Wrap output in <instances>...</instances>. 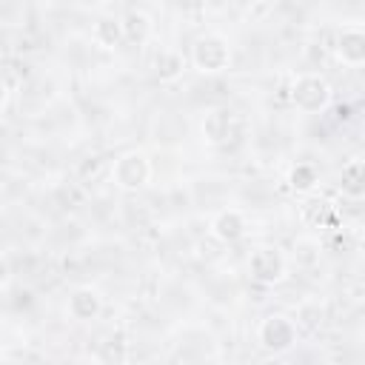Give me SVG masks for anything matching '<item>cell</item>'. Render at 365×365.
<instances>
[{"label":"cell","instance_id":"1","mask_svg":"<svg viewBox=\"0 0 365 365\" xmlns=\"http://www.w3.org/2000/svg\"><path fill=\"white\" fill-rule=\"evenodd\" d=\"M291 106L299 114L317 117L334 106V86L322 71H302L291 83Z\"/></svg>","mask_w":365,"mask_h":365},{"label":"cell","instance_id":"2","mask_svg":"<svg viewBox=\"0 0 365 365\" xmlns=\"http://www.w3.org/2000/svg\"><path fill=\"white\" fill-rule=\"evenodd\" d=\"M231 57H234V48L222 31H202L191 40V48H188V63L200 74H222L231 66Z\"/></svg>","mask_w":365,"mask_h":365},{"label":"cell","instance_id":"3","mask_svg":"<svg viewBox=\"0 0 365 365\" xmlns=\"http://www.w3.org/2000/svg\"><path fill=\"white\" fill-rule=\"evenodd\" d=\"M151 174H154V165H151V157L143 148L120 151L111 160V168H108V177H111V182L120 191H140V188H145L151 182Z\"/></svg>","mask_w":365,"mask_h":365},{"label":"cell","instance_id":"4","mask_svg":"<svg viewBox=\"0 0 365 365\" xmlns=\"http://www.w3.org/2000/svg\"><path fill=\"white\" fill-rule=\"evenodd\" d=\"M299 342V331L294 325V319L282 311H271L257 322V345L265 354L282 356L288 351H294Z\"/></svg>","mask_w":365,"mask_h":365},{"label":"cell","instance_id":"5","mask_svg":"<svg viewBox=\"0 0 365 365\" xmlns=\"http://www.w3.org/2000/svg\"><path fill=\"white\" fill-rule=\"evenodd\" d=\"M245 271H248V277H251L257 285L274 288V285H282L285 277H288V257H285L282 248L265 242V245H257V248L248 254Z\"/></svg>","mask_w":365,"mask_h":365},{"label":"cell","instance_id":"6","mask_svg":"<svg viewBox=\"0 0 365 365\" xmlns=\"http://www.w3.org/2000/svg\"><path fill=\"white\" fill-rule=\"evenodd\" d=\"M237 131V114L231 106H211L205 108L202 114V123H200V134H202V143L205 145H225Z\"/></svg>","mask_w":365,"mask_h":365},{"label":"cell","instance_id":"7","mask_svg":"<svg viewBox=\"0 0 365 365\" xmlns=\"http://www.w3.org/2000/svg\"><path fill=\"white\" fill-rule=\"evenodd\" d=\"M334 57L348 66L359 68L365 66V26L362 23H345L334 37Z\"/></svg>","mask_w":365,"mask_h":365},{"label":"cell","instance_id":"8","mask_svg":"<svg viewBox=\"0 0 365 365\" xmlns=\"http://www.w3.org/2000/svg\"><path fill=\"white\" fill-rule=\"evenodd\" d=\"M208 234L220 242V245H237L240 240H245L248 234V220L240 208H217L208 220Z\"/></svg>","mask_w":365,"mask_h":365},{"label":"cell","instance_id":"9","mask_svg":"<svg viewBox=\"0 0 365 365\" xmlns=\"http://www.w3.org/2000/svg\"><path fill=\"white\" fill-rule=\"evenodd\" d=\"M148 68H151V77H154L157 83L168 86V83H177V80L185 74L188 57H185L180 48H174V46H160V48L154 51Z\"/></svg>","mask_w":365,"mask_h":365},{"label":"cell","instance_id":"10","mask_svg":"<svg viewBox=\"0 0 365 365\" xmlns=\"http://www.w3.org/2000/svg\"><path fill=\"white\" fill-rule=\"evenodd\" d=\"M66 314L74 322H94L103 314V294L94 285H77L66 299Z\"/></svg>","mask_w":365,"mask_h":365},{"label":"cell","instance_id":"11","mask_svg":"<svg viewBox=\"0 0 365 365\" xmlns=\"http://www.w3.org/2000/svg\"><path fill=\"white\" fill-rule=\"evenodd\" d=\"M128 356H131V348H128V339L123 331L103 334L91 348L94 365H128Z\"/></svg>","mask_w":365,"mask_h":365},{"label":"cell","instance_id":"12","mask_svg":"<svg viewBox=\"0 0 365 365\" xmlns=\"http://www.w3.org/2000/svg\"><path fill=\"white\" fill-rule=\"evenodd\" d=\"M188 134V125H185V117L180 111H157L154 120H151V137L157 145H180Z\"/></svg>","mask_w":365,"mask_h":365},{"label":"cell","instance_id":"13","mask_svg":"<svg viewBox=\"0 0 365 365\" xmlns=\"http://www.w3.org/2000/svg\"><path fill=\"white\" fill-rule=\"evenodd\" d=\"M285 182H288V188H291L294 194L311 197V194L319 188V182H322V168H319L314 160H299V163H294V165L288 168Z\"/></svg>","mask_w":365,"mask_h":365},{"label":"cell","instance_id":"14","mask_svg":"<svg viewBox=\"0 0 365 365\" xmlns=\"http://www.w3.org/2000/svg\"><path fill=\"white\" fill-rule=\"evenodd\" d=\"M294 325H297V331L302 334H317L322 325H325V319H328V308H325V299H319V297H305V299H299V305L294 308Z\"/></svg>","mask_w":365,"mask_h":365},{"label":"cell","instance_id":"15","mask_svg":"<svg viewBox=\"0 0 365 365\" xmlns=\"http://www.w3.org/2000/svg\"><path fill=\"white\" fill-rule=\"evenodd\" d=\"M120 23H123V37L125 43H134V46H143L151 31H154V20L145 9L140 6H128L123 14H120Z\"/></svg>","mask_w":365,"mask_h":365},{"label":"cell","instance_id":"16","mask_svg":"<svg viewBox=\"0 0 365 365\" xmlns=\"http://www.w3.org/2000/svg\"><path fill=\"white\" fill-rule=\"evenodd\" d=\"M91 40L100 46V48H108V51H117L125 37H123V23L117 14H100L91 26Z\"/></svg>","mask_w":365,"mask_h":365},{"label":"cell","instance_id":"17","mask_svg":"<svg viewBox=\"0 0 365 365\" xmlns=\"http://www.w3.org/2000/svg\"><path fill=\"white\" fill-rule=\"evenodd\" d=\"M339 191L351 200H362V194H365V163H362V157H351V160L342 163Z\"/></svg>","mask_w":365,"mask_h":365},{"label":"cell","instance_id":"18","mask_svg":"<svg viewBox=\"0 0 365 365\" xmlns=\"http://www.w3.org/2000/svg\"><path fill=\"white\" fill-rule=\"evenodd\" d=\"M291 259H294L297 268H314V265H319V259H322L319 240L317 237H308V234L294 237V242H291Z\"/></svg>","mask_w":365,"mask_h":365},{"label":"cell","instance_id":"19","mask_svg":"<svg viewBox=\"0 0 365 365\" xmlns=\"http://www.w3.org/2000/svg\"><path fill=\"white\" fill-rule=\"evenodd\" d=\"M334 205L328 200H308L305 208H302V217L311 228H328L334 222Z\"/></svg>","mask_w":365,"mask_h":365},{"label":"cell","instance_id":"20","mask_svg":"<svg viewBox=\"0 0 365 365\" xmlns=\"http://www.w3.org/2000/svg\"><path fill=\"white\" fill-rule=\"evenodd\" d=\"M11 277H14V268H11V259L0 251V294L11 285Z\"/></svg>","mask_w":365,"mask_h":365},{"label":"cell","instance_id":"21","mask_svg":"<svg viewBox=\"0 0 365 365\" xmlns=\"http://www.w3.org/2000/svg\"><path fill=\"white\" fill-rule=\"evenodd\" d=\"M34 302V294H31V288H17L14 291V308L20 311V308H29Z\"/></svg>","mask_w":365,"mask_h":365},{"label":"cell","instance_id":"22","mask_svg":"<svg viewBox=\"0 0 365 365\" xmlns=\"http://www.w3.org/2000/svg\"><path fill=\"white\" fill-rule=\"evenodd\" d=\"M9 97H11V86H9V80L0 74V111L9 106Z\"/></svg>","mask_w":365,"mask_h":365},{"label":"cell","instance_id":"23","mask_svg":"<svg viewBox=\"0 0 365 365\" xmlns=\"http://www.w3.org/2000/svg\"><path fill=\"white\" fill-rule=\"evenodd\" d=\"M197 365H217V362H205V359H202V362H197Z\"/></svg>","mask_w":365,"mask_h":365}]
</instances>
